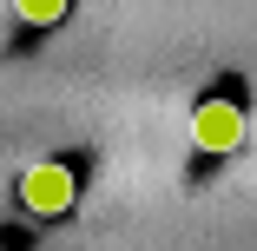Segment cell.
Wrapping results in <instances>:
<instances>
[{
	"mask_svg": "<svg viewBox=\"0 0 257 251\" xmlns=\"http://www.w3.org/2000/svg\"><path fill=\"white\" fill-rule=\"evenodd\" d=\"M244 132H250V113L237 106L231 93H211V99L191 106V145H198L204 159H231L237 145H244Z\"/></svg>",
	"mask_w": 257,
	"mask_h": 251,
	"instance_id": "1",
	"label": "cell"
},
{
	"mask_svg": "<svg viewBox=\"0 0 257 251\" xmlns=\"http://www.w3.org/2000/svg\"><path fill=\"white\" fill-rule=\"evenodd\" d=\"M20 205L33 212V218H66L73 205H79V172L66 165V159H40V165H27L20 172Z\"/></svg>",
	"mask_w": 257,
	"mask_h": 251,
	"instance_id": "2",
	"label": "cell"
},
{
	"mask_svg": "<svg viewBox=\"0 0 257 251\" xmlns=\"http://www.w3.org/2000/svg\"><path fill=\"white\" fill-rule=\"evenodd\" d=\"M73 14V0H14V20H27V27H60Z\"/></svg>",
	"mask_w": 257,
	"mask_h": 251,
	"instance_id": "3",
	"label": "cell"
}]
</instances>
